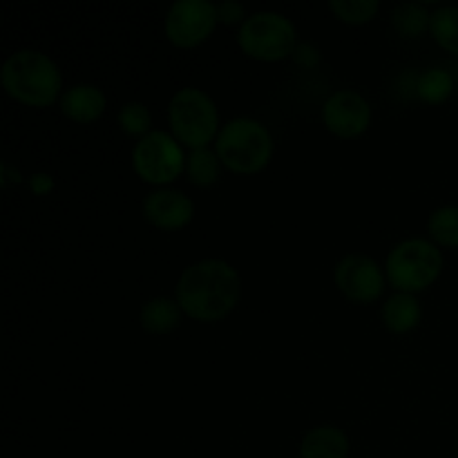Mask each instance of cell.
<instances>
[{"mask_svg": "<svg viewBox=\"0 0 458 458\" xmlns=\"http://www.w3.org/2000/svg\"><path fill=\"white\" fill-rule=\"evenodd\" d=\"M428 240L438 249H458V206H441L429 215Z\"/></svg>", "mask_w": 458, "mask_h": 458, "instance_id": "obj_20", "label": "cell"}, {"mask_svg": "<svg viewBox=\"0 0 458 458\" xmlns=\"http://www.w3.org/2000/svg\"><path fill=\"white\" fill-rule=\"evenodd\" d=\"M27 188H30L31 195L36 197H47L49 192L56 188V182H54V177L49 173H45V170H40V173H34L27 177Z\"/></svg>", "mask_w": 458, "mask_h": 458, "instance_id": "obj_25", "label": "cell"}, {"mask_svg": "<svg viewBox=\"0 0 458 458\" xmlns=\"http://www.w3.org/2000/svg\"><path fill=\"white\" fill-rule=\"evenodd\" d=\"M242 298V277L226 259L206 258L179 276L174 300L183 316L201 325H215L231 316Z\"/></svg>", "mask_w": 458, "mask_h": 458, "instance_id": "obj_1", "label": "cell"}, {"mask_svg": "<svg viewBox=\"0 0 458 458\" xmlns=\"http://www.w3.org/2000/svg\"><path fill=\"white\" fill-rule=\"evenodd\" d=\"M456 454H458V438H456Z\"/></svg>", "mask_w": 458, "mask_h": 458, "instance_id": "obj_26", "label": "cell"}, {"mask_svg": "<svg viewBox=\"0 0 458 458\" xmlns=\"http://www.w3.org/2000/svg\"><path fill=\"white\" fill-rule=\"evenodd\" d=\"M329 12L344 25L360 27L378 16L380 3L378 0H331Z\"/></svg>", "mask_w": 458, "mask_h": 458, "instance_id": "obj_21", "label": "cell"}, {"mask_svg": "<svg viewBox=\"0 0 458 458\" xmlns=\"http://www.w3.org/2000/svg\"><path fill=\"white\" fill-rule=\"evenodd\" d=\"M369 101L356 89H338L322 103V123L334 137L358 139L371 125Z\"/></svg>", "mask_w": 458, "mask_h": 458, "instance_id": "obj_10", "label": "cell"}, {"mask_svg": "<svg viewBox=\"0 0 458 458\" xmlns=\"http://www.w3.org/2000/svg\"><path fill=\"white\" fill-rule=\"evenodd\" d=\"M380 318H383V325L389 334L405 335L419 329L420 320H423V307H420V300L416 295L396 291L383 302Z\"/></svg>", "mask_w": 458, "mask_h": 458, "instance_id": "obj_14", "label": "cell"}, {"mask_svg": "<svg viewBox=\"0 0 458 458\" xmlns=\"http://www.w3.org/2000/svg\"><path fill=\"white\" fill-rule=\"evenodd\" d=\"M334 284L352 304H374L383 298L387 282L385 267L365 253H349L334 267Z\"/></svg>", "mask_w": 458, "mask_h": 458, "instance_id": "obj_8", "label": "cell"}, {"mask_svg": "<svg viewBox=\"0 0 458 458\" xmlns=\"http://www.w3.org/2000/svg\"><path fill=\"white\" fill-rule=\"evenodd\" d=\"M295 61V65L304 67V70H313V67L318 65V63L322 61V54L320 49L316 47V45L311 43H298V47H295L293 56H291Z\"/></svg>", "mask_w": 458, "mask_h": 458, "instance_id": "obj_24", "label": "cell"}, {"mask_svg": "<svg viewBox=\"0 0 458 458\" xmlns=\"http://www.w3.org/2000/svg\"><path fill=\"white\" fill-rule=\"evenodd\" d=\"M429 34L443 52L458 56V7L441 4V7L432 9Z\"/></svg>", "mask_w": 458, "mask_h": 458, "instance_id": "obj_19", "label": "cell"}, {"mask_svg": "<svg viewBox=\"0 0 458 458\" xmlns=\"http://www.w3.org/2000/svg\"><path fill=\"white\" fill-rule=\"evenodd\" d=\"M222 161L217 152L210 148H199V150H188L186 157V177L192 186L197 188H213L222 179Z\"/></svg>", "mask_w": 458, "mask_h": 458, "instance_id": "obj_16", "label": "cell"}, {"mask_svg": "<svg viewBox=\"0 0 458 458\" xmlns=\"http://www.w3.org/2000/svg\"><path fill=\"white\" fill-rule=\"evenodd\" d=\"M183 146L164 130H152L132 148V168L143 183L168 188L186 173Z\"/></svg>", "mask_w": 458, "mask_h": 458, "instance_id": "obj_7", "label": "cell"}, {"mask_svg": "<svg viewBox=\"0 0 458 458\" xmlns=\"http://www.w3.org/2000/svg\"><path fill=\"white\" fill-rule=\"evenodd\" d=\"M347 432L338 425H316L302 437L298 447V458H349Z\"/></svg>", "mask_w": 458, "mask_h": 458, "instance_id": "obj_13", "label": "cell"}, {"mask_svg": "<svg viewBox=\"0 0 458 458\" xmlns=\"http://www.w3.org/2000/svg\"><path fill=\"white\" fill-rule=\"evenodd\" d=\"M0 85L9 98L38 110L58 103L65 92L61 67L47 54L31 47L18 49L4 58Z\"/></svg>", "mask_w": 458, "mask_h": 458, "instance_id": "obj_2", "label": "cell"}, {"mask_svg": "<svg viewBox=\"0 0 458 458\" xmlns=\"http://www.w3.org/2000/svg\"><path fill=\"white\" fill-rule=\"evenodd\" d=\"M246 18L249 16H246V9L240 0H222V3H217V21L222 25H237V30H240Z\"/></svg>", "mask_w": 458, "mask_h": 458, "instance_id": "obj_23", "label": "cell"}, {"mask_svg": "<svg viewBox=\"0 0 458 458\" xmlns=\"http://www.w3.org/2000/svg\"><path fill=\"white\" fill-rule=\"evenodd\" d=\"M116 123H119V130L128 137L139 139L148 137L152 132V112L146 103L141 101H130L123 103L116 114Z\"/></svg>", "mask_w": 458, "mask_h": 458, "instance_id": "obj_22", "label": "cell"}, {"mask_svg": "<svg viewBox=\"0 0 458 458\" xmlns=\"http://www.w3.org/2000/svg\"><path fill=\"white\" fill-rule=\"evenodd\" d=\"M416 97L428 106H441L454 92V76L443 67H429L416 76Z\"/></svg>", "mask_w": 458, "mask_h": 458, "instance_id": "obj_17", "label": "cell"}, {"mask_svg": "<svg viewBox=\"0 0 458 458\" xmlns=\"http://www.w3.org/2000/svg\"><path fill=\"white\" fill-rule=\"evenodd\" d=\"M429 21H432V12H429L428 3H419V0L401 3L392 12V25L403 38L423 36L425 31H429Z\"/></svg>", "mask_w": 458, "mask_h": 458, "instance_id": "obj_18", "label": "cell"}, {"mask_svg": "<svg viewBox=\"0 0 458 458\" xmlns=\"http://www.w3.org/2000/svg\"><path fill=\"white\" fill-rule=\"evenodd\" d=\"M215 152L226 170L235 174H258L271 164L276 141L262 121L237 116L226 121L215 139Z\"/></svg>", "mask_w": 458, "mask_h": 458, "instance_id": "obj_3", "label": "cell"}, {"mask_svg": "<svg viewBox=\"0 0 458 458\" xmlns=\"http://www.w3.org/2000/svg\"><path fill=\"white\" fill-rule=\"evenodd\" d=\"M143 219L157 231L174 233L195 219V201L174 188H157L143 199Z\"/></svg>", "mask_w": 458, "mask_h": 458, "instance_id": "obj_11", "label": "cell"}, {"mask_svg": "<svg viewBox=\"0 0 458 458\" xmlns=\"http://www.w3.org/2000/svg\"><path fill=\"white\" fill-rule=\"evenodd\" d=\"M237 45L244 56L259 63H280L293 56L298 30L280 12H255L237 30Z\"/></svg>", "mask_w": 458, "mask_h": 458, "instance_id": "obj_6", "label": "cell"}, {"mask_svg": "<svg viewBox=\"0 0 458 458\" xmlns=\"http://www.w3.org/2000/svg\"><path fill=\"white\" fill-rule=\"evenodd\" d=\"M217 25V4L210 0H174L164 21L165 36L179 49L199 47Z\"/></svg>", "mask_w": 458, "mask_h": 458, "instance_id": "obj_9", "label": "cell"}, {"mask_svg": "<svg viewBox=\"0 0 458 458\" xmlns=\"http://www.w3.org/2000/svg\"><path fill=\"white\" fill-rule=\"evenodd\" d=\"M168 125L170 134L188 150L208 148L222 130L217 103L192 85L177 89L168 103Z\"/></svg>", "mask_w": 458, "mask_h": 458, "instance_id": "obj_5", "label": "cell"}, {"mask_svg": "<svg viewBox=\"0 0 458 458\" xmlns=\"http://www.w3.org/2000/svg\"><path fill=\"white\" fill-rule=\"evenodd\" d=\"M63 114L70 121L81 125L94 123L103 116L107 107L106 92L98 85L92 83H76L63 92L61 101H58Z\"/></svg>", "mask_w": 458, "mask_h": 458, "instance_id": "obj_12", "label": "cell"}, {"mask_svg": "<svg viewBox=\"0 0 458 458\" xmlns=\"http://www.w3.org/2000/svg\"><path fill=\"white\" fill-rule=\"evenodd\" d=\"M183 311L174 298H165V295H157V298L148 300L139 311V325L143 331L152 335H168L182 325Z\"/></svg>", "mask_w": 458, "mask_h": 458, "instance_id": "obj_15", "label": "cell"}, {"mask_svg": "<svg viewBox=\"0 0 458 458\" xmlns=\"http://www.w3.org/2000/svg\"><path fill=\"white\" fill-rule=\"evenodd\" d=\"M443 267H445L443 250L428 237H410L398 242L385 259V273L394 291L411 295L437 284Z\"/></svg>", "mask_w": 458, "mask_h": 458, "instance_id": "obj_4", "label": "cell"}]
</instances>
